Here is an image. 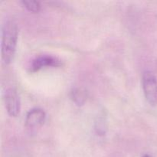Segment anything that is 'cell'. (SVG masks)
<instances>
[{
  "label": "cell",
  "mask_w": 157,
  "mask_h": 157,
  "mask_svg": "<svg viewBox=\"0 0 157 157\" xmlns=\"http://www.w3.org/2000/svg\"><path fill=\"white\" fill-rule=\"evenodd\" d=\"M18 26L12 20H8L2 29V59L6 64L12 62L16 52L18 41Z\"/></svg>",
  "instance_id": "cell-1"
},
{
  "label": "cell",
  "mask_w": 157,
  "mask_h": 157,
  "mask_svg": "<svg viewBox=\"0 0 157 157\" xmlns=\"http://www.w3.org/2000/svg\"><path fill=\"white\" fill-rule=\"evenodd\" d=\"M143 90L147 102L151 106L157 104V79L151 71H146L143 74Z\"/></svg>",
  "instance_id": "cell-2"
},
{
  "label": "cell",
  "mask_w": 157,
  "mask_h": 157,
  "mask_svg": "<svg viewBox=\"0 0 157 157\" xmlns=\"http://www.w3.org/2000/svg\"><path fill=\"white\" fill-rule=\"evenodd\" d=\"M46 113L41 108H33L28 112L25 117V127L30 131H35L44 124Z\"/></svg>",
  "instance_id": "cell-3"
},
{
  "label": "cell",
  "mask_w": 157,
  "mask_h": 157,
  "mask_svg": "<svg viewBox=\"0 0 157 157\" xmlns=\"http://www.w3.org/2000/svg\"><path fill=\"white\" fill-rule=\"evenodd\" d=\"M5 104L9 116L15 117L19 114L21 103L19 96L15 89L9 88L6 90L5 94Z\"/></svg>",
  "instance_id": "cell-4"
},
{
  "label": "cell",
  "mask_w": 157,
  "mask_h": 157,
  "mask_svg": "<svg viewBox=\"0 0 157 157\" xmlns=\"http://www.w3.org/2000/svg\"><path fill=\"white\" fill-rule=\"evenodd\" d=\"M61 65V61L56 57L52 55H41L35 58L31 63L29 71L31 73H35L41 69L47 67H60Z\"/></svg>",
  "instance_id": "cell-5"
},
{
  "label": "cell",
  "mask_w": 157,
  "mask_h": 157,
  "mask_svg": "<svg viewBox=\"0 0 157 157\" xmlns=\"http://www.w3.org/2000/svg\"><path fill=\"white\" fill-rule=\"evenodd\" d=\"M87 91L84 88H75L71 92V98L76 105L82 106L87 100Z\"/></svg>",
  "instance_id": "cell-6"
},
{
  "label": "cell",
  "mask_w": 157,
  "mask_h": 157,
  "mask_svg": "<svg viewBox=\"0 0 157 157\" xmlns=\"http://www.w3.org/2000/svg\"><path fill=\"white\" fill-rule=\"evenodd\" d=\"M21 3L29 12H32V13H38L41 10V4L37 1L24 0V1H21Z\"/></svg>",
  "instance_id": "cell-7"
},
{
  "label": "cell",
  "mask_w": 157,
  "mask_h": 157,
  "mask_svg": "<svg viewBox=\"0 0 157 157\" xmlns=\"http://www.w3.org/2000/svg\"><path fill=\"white\" fill-rule=\"evenodd\" d=\"M142 157H153V156H151V155H150V154H145V155H144Z\"/></svg>",
  "instance_id": "cell-8"
}]
</instances>
